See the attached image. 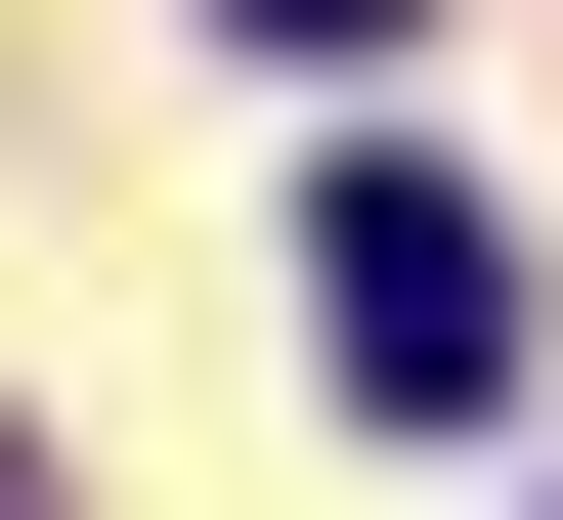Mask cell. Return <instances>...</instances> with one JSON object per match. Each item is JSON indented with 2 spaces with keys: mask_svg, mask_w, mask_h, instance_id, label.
<instances>
[{
  "mask_svg": "<svg viewBox=\"0 0 563 520\" xmlns=\"http://www.w3.org/2000/svg\"><path fill=\"white\" fill-rule=\"evenodd\" d=\"M303 347H347L390 434H477V390H520V218H477V174H347V218H303Z\"/></svg>",
  "mask_w": 563,
  "mask_h": 520,
  "instance_id": "6da1fadb",
  "label": "cell"
},
{
  "mask_svg": "<svg viewBox=\"0 0 563 520\" xmlns=\"http://www.w3.org/2000/svg\"><path fill=\"white\" fill-rule=\"evenodd\" d=\"M261 44H390V0H261Z\"/></svg>",
  "mask_w": 563,
  "mask_h": 520,
  "instance_id": "7a4b0ae2",
  "label": "cell"
},
{
  "mask_svg": "<svg viewBox=\"0 0 563 520\" xmlns=\"http://www.w3.org/2000/svg\"><path fill=\"white\" fill-rule=\"evenodd\" d=\"M0 520H44V477H0Z\"/></svg>",
  "mask_w": 563,
  "mask_h": 520,
  "instance_id": "3957f363",
  "label": "cell"
}]
</instances>
